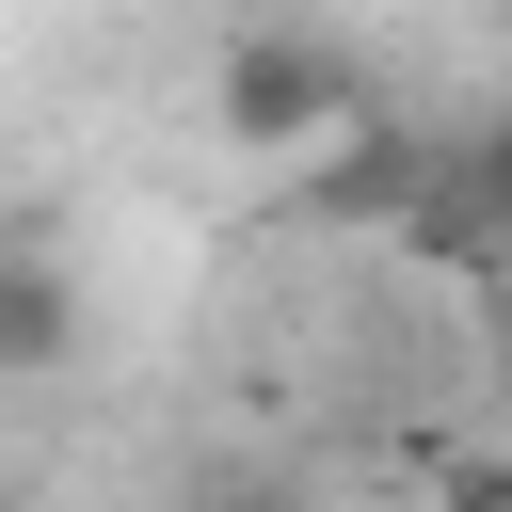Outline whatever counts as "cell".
Wrapping results in <instances>:
<instances>
[{
  "label": "cell",
  "mask_w": 512,
  "mask_h": 512,
  "mask_svg": "<svg viewBox=\"0 0 512 512\" xmlns=\"http://www.w3.org/2000/svg\"><path fill=\"white\" fill-rule=\"evenodd\" d=\"M320 208H336V224H416V208H432V144H416L400 112H352V128L320 144Z\"/></svg>",
  "instance_id": "cell-2"
},
{
  "label": "cell",
  "mask_w": 512,
  "mask_h": 512,
  "mask_svg": "<svg viewBox=\"0 0 512 512\" xmlns=\"http://www.w3.org/2000/svg\"><path fill=\"white\" fill-rule=\"evenodd\" d=\"M80 352V288L48 256V224H0V384H48Z\"/></svg>",
  "instance_id": "cell-3"
},
{
  "label": "cell",
  "mask_w": 512,
  "mask_h": 512,
  "mask_svg": "<svg viewBox=\"0 0 512 512\" xmlns=\"http://www.w3.org/2000/svg\"><path fill=\"white\" fill-rule=\"evenodd\" d=\"M496 192H512V144H496Z\"/></svg>",
  "instance_id": "cell-4"
},
{
  "label": "cell",
  "mask_w": 512,
  "mask_h": 512,
  "mask_svg": "<svg viewBox=\"0 0 512 512\" xmlns=\"http://www.w3.org/2000/svg\"><path fill=\"white\" fill-rule=\"evenodd\" d=\"M208 112H224V144H240V160H320V144L368 112V64H352L336 32H288V16H256V32L224 48Z\"/></svg>",
  "instance_id": "cell-1"
}]
</instances>
